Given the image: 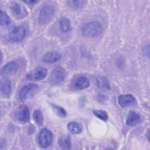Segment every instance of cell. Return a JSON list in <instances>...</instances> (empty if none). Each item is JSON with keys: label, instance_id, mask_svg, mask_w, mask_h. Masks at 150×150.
Masks as SVG:
<instances>
[{"label": "cell", "instance_id": "1", "mask_svg": "<svg viewBox=\"0 0 150 150\" xmlns=\"http://www.w3.org/2000/svg\"><path fill=\"white\" fill-rule=\"evenodd\" d=\"M103 29L101 24L97 21L87 23L83 28V33L87 37H95L99 35Z\"/></svg>", "mask_w": 150, "mask_h": 150}, {"label": "cell", "instance_id": "2", "mask_svg": "<svg viewBox=\"0 0 150 150\" xmlns=\"http://www.w3.org/2000/svg\"><path fill=\"white\" fill-rule=\"evenodd\" d=\"M38 90V86L33 83H29L24 85L21 89L19 96L22 100H25L33 96Z\"/></svg>", "mask_w": 150, "mask_h": 150}, {"label": "cell", "instance_id": "3", "mask_svg": "<svg viewBox=\"0 0 150 150\" xmlns=\"http://www.w3.org/2000/svg\"><path fill=\"white\" fill-rule=\"evenodd\" d=\"M54 8L50 5H46L40 10L39 21L41 24H46L49 23L54 15Z\"/></svg>", "mask_w": 150, "mask_h": 150}, {"label": "cell", "instance_id": "4", "mask_svg": "<svg viewBox=\"0 0 150 150\" xmlns=\"http://www.w3.org/2000/svg\"><path fill=\"white\" fill-rule=\"evenodd\" d=\"M47 70L43 67H37L27 74V78L30 81H39L43 79L47 75Z\"/></svg>", "mask_w": 150, "mask_h": 150}, {"label": "cell", "instance_id": "5", "mask_svg": "<svg viewBox=\"0 0 150 150\" xmlns=\"http://www.w3.org/2000/svg\"><path fill=\"white\" fill-rule=\"evenodd\" d=\"M52 138L53 135L51 131L48 129L43 128L41 130L39 135V143L42 148H46L52 143Z\"/></svg>", "mask_w": 150, "mask_h": 150}, {"label": "cell", "instance_id": "6", "mask_svg": "<svg viewBox=\"0 0 150 150\" xmlns=\"http://www.w3.org/2000/svg\"><path fill=\"white\" fill-rule=\"evenodd\" d=\"M65 76L66 73L64 69L62 67H58L53 70L50 74L49 80L50 83L52 84H59L63 81Z\"/></svg>", "mask_w": 150, "mask_h": 150}, {"label": "cell", "instance_id": "7", "mask_svg": "<svg viewBox=\"0 0 150 150\" xmlns=\"http://www.w3.org/2000/svg\"><path fill=\"white\" fill-rule=\"evenodd\" d=\"M25 36L26 30L22 26L15 27L9 33V38L13 41H21Z\"/></svg>", "mask_w": 150, "mask_h": 150}, {"label": "cell", "instance_id": "8", "mask_svg": "<svg viewBox=\"0 0 150 150\" xmlns=\"http://www.w3.org/2000/svg\"><path fill=\"white\" fill-rule=\"evenodd\" d=\"M16 119L22 122H26L29 118V110L25 104L21 105L15 111Z\"/></svg>", "mask_w": 150, "mask_h": 150}, {"label": "cell", "instance_id": "9", "mask_svg": "<svg viewBox=\"0 0 150 150\" xmlns=\"http://www.w3.org/2000/svg\"><path fill=\"white\" fill-rule=\"evenodd\" d=\"M135 98L131 94H122L119 96L118 103L121 107H127L135 103Z\"/></svg>", "mask_w": 150, "mask_h": 150}, {"label": "cell", "instance_id": "10", "mask_svg": "<svg viewBox=\"0 0 150 150\" xmlns=\"http://www.w3.org/2000/svg\"><path fill=\"white\" fill-rule=\"evenodd\" d=\"M61 58V55L56 51H50L46 53L42 57L43 62L47 63H53Z\"/></svg>", "mask_w": 150, "mask_h": 150}, {"label": "cell", "instance_id": "11", "mask_svg": "<svg viewBox=\"0 0 150 150\" xmlns=\"http://www.w3.org/2000/svg\"><path fill=\"white\" fill-rule=\"evenodd\" d=\"M18 64L15 62H9L4 66L2 69V73L5 75L15 74L18 70Z\"/></svg>", "mask_w": 150, "mask_h": 150}, {"label": "cell", "instance_id": "12", "mask_svg": "<svg viewBox=\"0 0 150 150\" xmlns=\"http://www.w3.org/2000/svg\"><path fill=\"white\" fill-rule=\"evenodd\" d=\"M141 121L140 115L135 111H131L129 112L126 120V124L130 126L136 125Z\"/></svg>", "mask_w": 150, "mask_h": 150}, {"label": "cell", "instance_id": "13", "mask_svg": "<svg viewBox=\"0 0 150 150\" xmlns=\"http://www.w3.org/2000/svg\"><path fill=\"white\" fill-rule=\"evenodd\" d=\"M74 84L76 88L81 90L87 88L90 86V83L87 78L85 77H80L75 80Z\"/></svg>", "mask_w": 150, "mask_h": 150}, {"label": "cell", "instance_id": "14", "mask_svg": "<svg viewBox=\"0 0 150 150\" xmlns=\"http://www.w3.org/2000/svg\"><path fill=\"white\" fill-rule=\"evenodd\" d=\"M97 86L102 90L106 91L110 89L109 81L105 77H97L96 79Z\"/></svg>", "mask_w": 150, "mask_h": 150}, {"label": "cell", "instance_id": "15", "mask_svg": "<svg viewBox=\"0 0 150 150\" xmlns=\"http://www.w3.org/2000/svg\"><path fill=\"white\" fill-rule=\"evenodd\" d=\"M1 90L3 95L8 96L11 91V81L6 78L3 79L1 81Z\"/></svg>", "mask_w": 150, "mask_h": 150}, {"label": "cell", "instance_id": "16", "mask_svg": "<svg viewBox=\"0 0 150 150\" xmlns=\"http://www.w3.org/2000/svg\"><path fill=\"white\" fill-rule=\"evenodd\" d=\"M68 129L74 134H79L83 130L82 126L76 122H70L67 124Z\"/></svg>", "mask_w": 150, "mask_h": 150}, {"label": "cell", "instance_id": "17", "mask_svg": "<svg viewBox=\"0 0 150 150\" xmlns=\"http://www.w3.org/2000/svg\"><path fill=\"white\" fill-rule=\"evenodd\" d=\"M59 146L64 149H69L71 148L70 139L67 136H62L59 138L58 140Z\"/></svg>", "mask_w": 150, "mask_h": 150}, {"label": "cell", "instance_id": "18", "mask_svg": "<svg viewBox=\"0 0 150 150\" xmlns=\"http://www.w3.org/2000/svg\"><path fill=\"white\" fill-rule=\"evenodd\" d=\"M60 26L62 30L64 32H67L71 29V25L70 21L66 18H62L60 21Z\"/></svg>", "mask_w": 150, "mask_h": 150}, {"label": "cell", "instance_id": "19", "mask_svg": "<svg viewBox=\"0 0 150 150\" xmlns=\"http://www.w3.org/2000/svg\"><path fill=\"white\" fill-rule=\"evenodd\" d=\"M52 108H53L54 112H55V114L59 117H61V118L66 117L67 113L63 108H62L60 106H58V105H52Z\"/></svg>", "mask_w": 150, "mask_h": 150}, {"label": "cell", "instance_id": "20", "mask_svg": "<svg viewBox=\"0 0 150 150\" xmlns=\"http://www.w3.org/2000/svg\"><path fill=\"white\" fill-rule=\"evenodd\" d=\"M33 117L35 122L38 125H42L43 123V114L40 110H36L33 114Z\"/></svg>", "mask_w": 150, "mask_h": 150}, {"label": "cell", "instance_id": "21", "mask_svg": "<svg viewBox=\"0 0 150 150\" xmlns=\"http://www.w3.org/2000/svg\"><path fill=\"white\" fill-rule=\"evenodd\" d=\"M93 114L98 118L106 121L108 118V116L107 113L105 111L103 110H94L93 111Z\"/></svg>", "mask_w": 150, "mask_h": 150}, {"label": "cell", "instance_id": "22", "mask_svg": "<svg viewBox=\"0 0 150 150\" xmlns=\"http://www.w3.org/2000/svg\"><path fill=\"white\" fill-rule=\"evenodd\" d=\"M1 25L3 26L8 25L11 23V19L9 17L6 15V13L3 11H1Z\"/></svg>", "mask_w": 150, "mask_h": 150}, {"label": "cell", "instance_id": "23", "mask_svg": "<svg viewBox=\"0 0 150 150\" xmlns=\"http://www.w3.org/2000/svg\"><path fill=\"white\" fill-rule=\"evenodd\" d=\"M86 1H68V4L69 6H71L74 8H79L83 6Z\"/></svg>", "mask_w": 150, "mask_h": 150}, {"label": "cell", "instance_id": "24", "mask_svg": "<svg viewBox=\"0 0 150 150\" xmlns=\"http://www.w3.org/2000/svg\"><path fill=\"white\" fill-rule=\"evenodd\" d=\"M12 11L14 13L18 15H20L21 13V8L19 4H18L16 2H13L12 5L11 6Z\"/></svg>", "mask_w": 150, "mask_h": 150}, {"label": "cell", "instance_id": "25", "mask_svg": "<svg viewBox=\"0 0 150 150\" xmlns=\"http://www.w3.org/2000/svg\"><path fill=\"white\" fill-rule=\"evenodd\" d=\"M25 2H27V3H28V4H30V3H32V4H35V3H36V2H37L38 1H25Z\"/></svg>", "mask_w": 150, "mask_h": 150}]
</instances>
